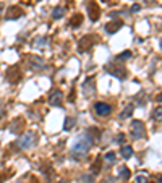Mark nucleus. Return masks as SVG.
<instances>
[{
	"label": "nucleus",
	"instance_id": "nucleus-1",
	"mask_svg": "<svg viewBox=\"0 0 162 183\" xmlns=\"http://www.w3.org/2000/svg\"><path fill=\"white\" fill-rule=\"evenodd\" d=\"M93 138L89 136L88 133L86 134H81L80 138L76 140V143H75V146H73V149H72V156L73 159H83L88 154V151L91 148V144H93Z\"/></svg>",
	"mask_w": 162,
	"mask_h": 183
},
{
	"label": "nucleus",
	"instance_id": "nucleus-2",
	"mask_svg": "<svg viewBox=\"0 0 162 183\" xmlns=\"http://www.w3.org/2000/svg\"><path fill=\"white\" fill-rule=\"evenodd\" d=\"M94 42H96V36H84V37H81L80 42H78V50H80L81 54H86L88 50H91Z\"/></svg>",
	"mask_w": 162,
	"mask_h": 183
},
{
	"label": "nucleus",
	"instance_id": "nucleus-3",
	"mask_svg": "<svg viewBox=\"0 0 162 183\" xmlns=\"http://www.w3.org/2000/svg\"><path fill=\"white\" fill-rule=\"evenodd\" d=\"M130 130H131V136L135 140H140V138L144 136V123L140 120H133L131 125H130Z\"/></svg>",
	"mask_w": 162,
	"mask_h": 183
},
{
	"label": "nucleus",
	"instance_id": "nucleus-4",
	"mask_svg": "<svg viewBox=\"0 0 162 183\" xmlns=\"http://www.w3.org/2000/svg\"><path fill=\"white\" fill-rule=\"evenodd\" d=\"M94 110H96V114L99 115V117H107V115L112 112V107L109 104H105V102H96V104H94Z\"/></svg>",
	"mask_w": 162,
	"mask_h": 183
},
{
	"label": "nucleus",
	"instance_id": "nucleus-5",
	"mask_svg": "<svg viewBox=\"0 0 162 183\" xmlns=\"http://www.w3.org/2000/svg\"><path fill=\"white\" fill-rule=\"evenodd\" d=\"M7 79L10 83H18L21 79V71H19V66H11V68L7 70Z\"/></svg>",
	"mask_w": 162,
	"mask_h": 183
},
{
	"label": "nucleus",
	"instance_id": "nucleus-6",
	"mask_svg": "<svg viewBox=\"0 0 162 183\" xmlns=\"http://www.w3.org/2000/svg\"><path fill=\"white\" fill-rule=\"evenodd\" d=\"M88 11H89V18L91 21H97L101 16V8L97 7V3L94 2V0H91L89 5H88Z\"/></svg>",
	"mask_w": 162,
	"mask_h": 183
},
{
	"label": "nucleus",
	"instance_id": "nucleus-7",
	"mask_svg": "<svg viewBox=\"0 0 162 183\" xmlns=\"http://www.w3.org/2000/svg\"><path fill=\"white\" fill-rule=\"evenodd\" d=\"M34 136H36V134H34L33 131H28L26 134H23V136L18 140V144H19V148H31V144H33V140H34Z\"/></svg>",
	"mask_w": 162,
	"mask_h": 183
},
{
	"label": "nucleus",
	"instance_id": "nucleus-8",
	"mask_svg": "<svg viewBox=\"0 0 162 183\" xmlns=\"http://www.w3.org/2000/svg\"><path fill=\"white\" fill-rule=\"evenodd\" d=\"M50 105H54V107H58L62 104V101H63V93L62 91H58V89H54L52 91V94H50Z\"/></svg>",
	"mask_w": 162,
	"mask_h": 183
},
{
	"label": "nucleus",
	"instance_id": "nucleus-9",
	"mask_svg": "<svg viewBox=\"0 0 162 183\" xmlns=\"http://www.w3.org/2000/svg\"><path fill=\"white\" fill-rule=\"evenodd\" d=\"M21 16H23V10L19 8V7H10L8 11H7V15H5L7 19H18Z\"/></svg>",
	"mask_w": 162,
	"mask_h": 183
},
{
	"label": "nucleus",
	"instance_id": "nucleus-10",
	"mask_svg": "<svg viewBox=\"0 0 162 183\" xmlns=\"http://www.w3.org/2000/svg\"><path fill=\"white\" fill-rule=\"evenodd\" d=\"M107 71L110 75H113V76H117L118 79H125L126 78V70L122 68V66H115V68H112L110 65H107Z\"/></svg>",
	"mask_w": 162,
	"mask_h": 183
},
{
	"label": "nucleus",
	"instance_id": "nucleus-11",
	"mask_svg": "<svg viewBox=\"0 0 162 183\" xmlns=\"http://www.w3.org/2000/svg\"><path fill=\"white\" fill-rule=\"evenodd\" d=\"M122 26H123V23H122L120 19H118V21H112V23H107V25H105V31L110 33V34H113V33H117Z\"/></svg>",
	"mask_w": 162,
	"mask_h": 183
},
{
	"label": "nucleus",
	"instance_id": "nucleus-12",
	"mask_svg": "<svg viewBox=\"0 0 162 183\" xmlns=\"http://www.w3.org/2000/svg\"><path fill=\"white\" fill-rule=\"evenodd\" d=\"M83 91H84L86 96L94 94V81H93V79H86L84 84H83Z\"/></svg>",
	"mask_w": 162,
	"mask_h": 183
},
{
	"label": "nucleus",
	"instance_id": "nucleus-13",
	"mask_svg": "<svg viewBox=\"0 0 162 183\" xmlns=\"http://www.w3.org/2000/svg\"><path fill=\"white\" fill-rule=\"evenodd\" d=\"M29 63H33V68H46V62L42 60V58H39V57H31L29 58Z\"/></svg>",
	"mask_w": 162,
	"mask_h": 183
},
{
	"label": "nucleus",
	"instance_id": "nucleus-14",
	"mask_svg": "<svg viewBox=\"0 0 162 183\" xmlns=\"http://www.w3.org/2000/svg\"><path fill=\"white\" fill-rule=\"evenodd\" d=\"M75 123H76V120H75L73 117H66L65 122H63V130L65 131H70L75 126Z\"/></svg>",
	"mask_w": 162,
	"mask_h": 183
},
{
	"label": "nucleus",
	"instance_id": "nucleus-15",
	"mask_svg": "<svg viewBox=\"0 0 162 183\" xmlns=\"http://www.w3.org/2000/svg\"><path fill=\"white\" fill-rule=\"evenodd\" d=\"M63 13H65V8H63V7H55L54 11H52V16L55 19H60L63 16Z\"/></svg>",
	"mask_w": 162,
	"mask_h": 183
},
{
	"label": "nucleus",
	"instance_id": "nucleus-16",
	"mask_svg": "<svg viewBox=\"0 0 162 183\" xmlns=\"http://www.w3.org/2000/svg\"><path fill=\"white\" fill-rule=\"evenodd\" d=\"M131 114H133V104H128L123 112L120 114V118H128V117H131Z\"/></svg>",
	"mask_w": 162,
	"mask_h": 183
},
{
	"label": "nucleus",
	"instance_id": "nucleus-17",
	"mask_svg": "<svg viewBox=\"0 0 162 183\" xmlns=\"http://www.w3.org/2000/svg\"><path fill=\"white\" fill-rule=\"evenodd\" d=\"M118 177L123 178V180H128V178H130V169H126V167H120V169H118Z\"/></svg>",
	"mask_w": 162,
	"mask_h": 183
},
{
	"label": "nucleus",
	"instance_id": "nucleus-18",
	"mask_svg": "<svg viewBox=\"0 0 162 183\" xmlns=\"http://www.w3.org/2000/svg\"><path fill=\"white\" fill-rule=\"evenodd\" d=\"M81 21H83L81 15H75V16L70 19V26H72V28H78V25H81Z\"/></svg>",
	"mask_w": 162,
	"mask_h": 183
},
{
	"label": "nucleus",
	"instance_id": "nucleus-19",
	"mask_svg": "<svg viewBox=\"0 0 162 183\" xmlns=\"http://www.w3.org/2000/svg\"><path fill=\"white\" fill-rule=\"evenodd\" d=\"M120 152H122V156H123L125 159H130V157L133 156V149L130 148V146H123V148H122V151H120Z\"/></svg>",
	"mask_w": 162,
	"mask_h": 183
},
{
	"label": "nucleus",
	"instance_id": "nucleus-20",
	"mask_svg": "<svg viewBox=\"0 0 162 183\" xmlns=\"http://www.w3.org/2000/svg\"><path fill=\"white\" fill-rule=\"evenodd\" d=\"M101 162H102V157H97L96 161H94V164H93V172L94 173H99V170H101Z\"/></svg>",
	"mask_w": 162,
	"mask_h": 183
},
{
	"label": "nucleus",
	"instance_id": "nucleus-21",
	"mask_svg": "<svg viewBox=\"0 0 162 183\" xmlns=\"http://www.w3.org/2000/svg\"><path fill=\"white\" fill-rule=\"evenodd\" d=\"M130 57H131V52H130V50H125L123 54L117 55V60H126V58H130Z\"/></svg>",
	"mask_w": 162,
	"mask_h": 183
},
{
	"label": "nucleus",
	"instance_id": "nucleus-22",
	"mask_svg": "<svg viewBox=\"0 0 162 183\" xmlns=\"http://www.w3.org/2000/svg\"><path fill=\"white\" fill-rule=\"evenodd\" d=\"M161 115H162V109H161V107H157V109L154 110V114H152V118H154V120H157V122H161Z\"/></svg>",
	"mask_w": 162,
	"mask_h": 183
},
{
	"label": "nucleus",
	"instance_id": "nucleus-23",
	"mask_svg": "<svg viewBox=\"0 0 162 183\" xmlns=\"http://www.w3.org/2000/svg\"><path fill=\"white\" fill-rule=\"evenodd\" d=\"M105 161H107V162H113V161H115V154H113V152H107V154H105Z\"/></svg>",
	"mask_w": 162,
	"mask_h": 183
},
{
	"label": "nucleus",
	"instance_id": "nucleus-24",
	"mask_svg": "<svg viewBox=\"0 0 162 183\" xmlns=\"http://www.w3.org/2000/svg\"><path fill=\"white\" fill-rule=\"evenodd\" d=\"M136 182H138V183H146V177H143V175H138V177H136Z\"/></svg>",
	"mask_w": 162,
	"mask_h": 183
},
{
	"label": "nucleus",
	"instance_id": "nucleus-25",
	"mask_svg": "<svg viewBox=\"0 0 162 183\" xmlns=\"http://www.w3.org/2000/svg\"><path fill=\"white\" fill-rule=\"evenodd\" d=\"M140 10H141V7L138 5V3H135V5L131 7V11H133V13H136V11H140Z\"/></svg>",
	"mask_w": 162,
	"mask_h": 183
},
{
	"label": "nucleus",
	"instance_id": "nucleus-26",
	"mask_svg": "<svg viewBox=\"0 0 162 183\" xmlns=\"http://www.w3.org/2000/svg\"><path fill=\"white\" fill-rule=\"evenodd\" d=\"M117 140H118V141H123V140H125V136H123V134H118Z\"/></svg>",
	"mask_w": 162,
	"mask_h": 183
},
{
	"label": "nucleus",
	"instance_id": "nucleus-27",
	"mask_svg": "<svg viewBox=\"0 0 162 183\" xmlns=\"http://www.w3.org/2000/svg\"><path fill=\"white\" fill-rule=\"evenodd\" d=\"M2 10H3V5H2V3H0V13H2Z\"/></svg>",
	"mask_w": 162,
	"mask_h": 183
},
{
	"label": "nucleus",
	"instance_id": "nucleus-28",
	"mask_svg": "<svg viewBox=\"0 0 162 183\" xmlns=\"http://www.w3.org/2000/svg\"><path fill=\"white\" fill-rule=\"evenodd\" d=\"M18 183H25V182H18Z\"/></svg>",
	"mask_w": 162,
	"mask_h": 183
}]
</instances>
